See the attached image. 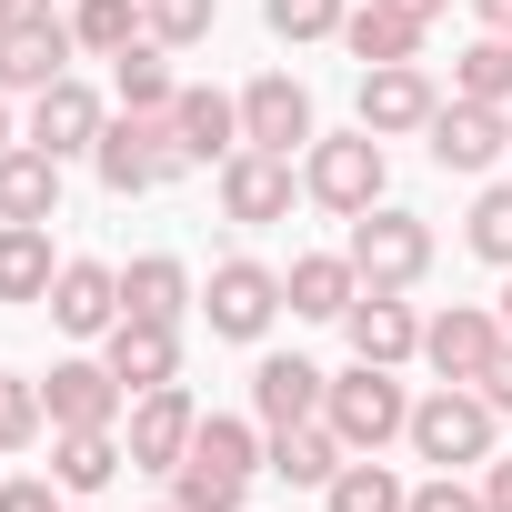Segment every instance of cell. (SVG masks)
Segmentation results:
<instances>
[{
    "instance_id": "52a82bcc",
    "label": "cell",
    "mask_w": 512,
    "mask_h": 512,
    "mask_svg": "<svg viewBox=\"0 0 512 512\" xmlns=\"http://www.w3.org/2000/svg\"><path fill=\"white\" fill-rule=\"evenodd\" d=\"M502 342H512V332H502V312H482V302H452V312L422 322V362H432L442 382H482Z\"/></svg>"
},
{
    "instance_id": "cb8c5ba5",
    "label": "cell",
    "mask_w": 512,
    "mask_h": 512,
    "mask_svg": "<svg viewBox=\"0 0 512 512\" xmlns=\"http://www.w3.org/2000/svg\"><path fill=\"white\" fill-rule=\"evenodd\" d=\"M61 262H51V221H0V302H51Z\"/></svg>"
},
{
    "instance_id": "277c9868",
    "label": "cell",
    "mask_w": 512,
    "mask_h": 512,
    "mask_svg": "<svg viewBox=\"0 0 512 512\" xmlns=\"http://www.w3.org/2000/svg\"><path fill=\"white\" fill-rule=\"evenodd\" d=\"M382 181H392L382 131H332V141H312V151H302V191H312L322 211H342V221H362V211L382 201Z\"/></svg>"
},
{
    "instance_id": "9a60e30c",
    "label": "cell",
    "mask_w": 512,
    "mask_h": 512,
    "mask_svg": "<svg viewBox=\"0 0 512 512\" xmlns=\"http://www.w3.org/2000/svg\"><path fill=\"white\" fill-rule=\"evenodd\" d=\"M221 211H231V221H292V161L241 141V151L221 161Z\"/></svg>"
},
{
    "instance_id": "3957f363",
    "label": "cell",
    "mask_w": 512,
    "mask_h": 512,
    "mask_svg": "<svg viewBox=\"0 0 512 512\" xmlns=\"http://www.w3.org/2000/svg\"><path fill=\"white\" fill-rule=\"evenodd\" d=\"M352 272H362V292H412L422 272H432V221L422 211H392V201H372L362 221H352Z\"/></svg>"
},
{
    "instance_id": "ffe728a7",
    "label": "cell",
    "mask_w": 512,
    "mask_h": 512,
    "mask_svg": "<svg viewBox=\"0 0 512 512\" xmlns=\"http://www.w3.org/2000/svg\"><path fill=\"white\" fill-rule=\"evenodd\" d=\"M342 462H352V442H342L332 422H292V432H272V442H262V472H272V482H292V492H322Z\"/></svg>"
},
{
    "instance_id": "e575fe53",
    "label": "cell",
    "mask_w": 512,
    "mask_h": 512,
    "mask_svg": "<svg viewBox=\"0 0 512 512\" xmlns=\"http://www.w3.org/2000/svg\"><path fill=\"white\" fill-rule=\"evenodd\" d=\"M262 21H272V41H332L352 21V0H262Z\"/></svg>"
},
{
    "instance_id": "4fadbf2b",
    "label": "cell",
    "mask_w": 512,
    "mask_h": 512,
    "mask_svg": "<svg viewBox=\"0 0 512 512\" xmlns=\"http://www.w3.org/2000/svg\"><path fill=\"white\" fill-rule=\"evenodd\" d=\"M432 111H442V91H432L422 61H382V71H362V131L402 141V131H432Z\"/></svg>"
},
{
    "instance_id": "d590c367",
    "label": "cell",
    "mask_w": 512,
    "mask_h": 512,
    "mask_svg": "<svg viewBox=\"0 0 512 512\" xmlns=\"http://www.w3.org/2000/svg\"><path fill=\"white\" fill-rule=\"evenodd\" d=\"M211 21H221V0H151V41H161V51L211 41Z\"/></svg>"
},
{
    "instance_id": "83f0119b",
    "label": "cell",
    "mask_w": 512,
    "mask_h": 512,
    "mask_svg": "<svg viewBox=\"0 0 512 512\" xmlns=\"http://www.w3.org/2000/svg\"><path fill=\"white\" fill-rule=\"evenodd\" d=\"M342 51H352L362 71H382V61H412V51H422V21H402V11H382V0H362V11L342 21Z\"/></svg>"
},
{
    "instance_id": "bcb514c9",
    "label": "cell",
    "mask_w": 512,
    "mask_h": 512,
    "mask_svg": "<svg viewBox=\"0 0 512 512\" xmlns=\"http://www.w3.org/2000/svg\"><path fill=\"white\" fill-rule=\"evenodd\" d=\"M502 332H512V272H502Z\"/></svg>"
},
{
    "instance_id": "7bdbcfd3",
    "label": "cell",
    "mask_w": 512,
    "mask_h": 512,
    "mask_svg": "<svg viewBox=\"0 0 512 512\" xmlns=\"http://www.w3.org/2000/svg\"><path fill=\"white\" fill-rule=\"evenodd\" d=\"M382 11H402V21H422V31H432V21L452 11V0H382Z\"/></svg>"
},
{
    "instance_id": "60d3db41",
    "label": "cell",
    "mask_w": 512,
    "mask_h": 512,
    "mask_svg": "<svg viewBox=\"0 0 512 512\" xmlns=\"http://www.w3.org/2000/svg\"><path fill=\"white\" fill-rule=\"evenodd\" d=\"M482 512H512V452L482 462Z\"/></svg>"
},
{
    "instance_id": "d6a6232c",
    "label": "cell",
    "mask_w": 512,
    "mask_h": 512,
    "mask_svg": "<svg viewBox=\"0 0 512 512\" xmlns=\"http://www.w3.org/2000/svg\"><path fill=\"white\" fill-rule=\"evenodd\" d=\"M241 492H251V472H221V462H181L171 472V502L181 512H241Z\"/></svg>"
},
{
    "instance_id": "30bf717a",
    "label": "cell",
    "mask_w": 512,
    "mask_h": 512,
    "mask_svg": "<svg viewBox=\"0 0 512 512\" xmlns=\"http://www.w3.org/2000/svg\"><path fill=\"white\" fill-rule=\"evenodd\" d=\"M101 362L121 372V392H161V382H181V322L121 312V322L101 332Z\"/></svg>"
},
{
    "instance_id": "603a6c76",
    "label": "cell",
    "mask_w": 512,
    "mask_h": 512,
    "mask_svg": "<svg viewBox=\"0 0 512 512\" xmlns=\"http://www.w3.org/2000/svg\"><path fill=\"white\" fill-rule=\"evenodd\" d=\"M0 221H61V161L41 141L0 151Z\"/></svg>"
},
{
    "instance_id": "484cf974",
    "label": "cell",
    "mask_w": 512,
    "mask_h": 512,
    "mask_svg": "<svg viewBox=\"0 0 512 512\" xmlns=\"http://www.w3.org/2000/svg\"><path fill=\"white\" fill-rule=\"evenodd\" d=\"M322 512H412V482H402L382 452H352V462L322 482Z\"/></svg>"
},
{
    "instance_id": "f6af8a7d",
    "label": "cell",
    "mask_w": 512,
    "mask_h": 512,
    "mask_svg": "<svg viewBox=\"0 0 512 512\" xmlns=\"http://www.w3.org/2000/svg\"><path fill=\"white\" fill-rule=\"evenodd\" d=\"M11 141H21V131H11V91H0V151H11Z\"/></svg>"
},
{
    "instance_id": "7c38bea8",
    "label": "cell",
    "mask_w": 512,
    "mask_h": 512,
    "mask_svg": "<svg viewBox=\"0 0 512 512\" xmlns=\"http://www.w3.org/2000/svg\"><path fill=\"white\" fill-rule=\"evenodd\" d=\"M191 432H201V412H191V392L181 382H161V392H131V472H181V452H191Z\"/></svg>"
},
{
    "instance_id": "4316f807",
    "label": "cell",
    "mask_w": 512,
    "mask_h": 512,
    "mask_svg": "<svg viewBox=\"0 0 512 512\" xmlns=\"http://www.w3.org/2000/svg\"><path fill=\"white\" fill-rule=\"evenodd\" d=\"M121 312H151V322H181V312H191V272L171 262V251H141V262L121 272Z\"/></svg>"
},
{
    "instance_id": "4dcf8cb0",
    "label": "cell",
    "mask_w": 512,
    "mask_h": 512,
    "mask_svg": "<svg viewBox=\"0 0 512 512\" xmlns=\"http://www.w3.org/2000/svg\"><path fill=\"white\" fill-rule=\"evenodd\" d=\"M452 91H462V101H492V111H512V41H502V31H482V41L452 61Z\"/></svg>"
},
{
    "instance_id": "6da1fadb",
    "label": "cell",
    "mask_w": 512,
    "mask_h": 512,
    "mask_svg": "<svg viewBox=\"0 0 512 512\" xmlns=\"http://www.w3.org/2000/svg\"><path fill=\"white\" fill-rule=\"evenodd\" d=\"M91 171H101V191H111V201H131V191L181 181V171H191V151H181L171 111H121V121L91 141Z\"/></svg>"
},
{
    "instance_id": "7dc6e473",
    "label": "cell",
    "mask_w": 512,
    "mask_h": 512,
    "mask_svg": "<svg viewBox=\"0 0 512 512\" xmlns=\"http://www.w3.org/2000/svg\"><path fill=\"white\" fill-rule=\"evenodd\" d=\"M151 512H181V502H151Z\"/></svg>"
},
{
    "instance_id": "7402d4cb",
    "label": "cell",
    "mask_w": 512,
    "mask_h": 512,
    "mask_svg": "<svg viewBox=\"0 0 512 512\" xmlns=\"http://www.w3.org/2000/svg\"><path fill=\"white\" fill-rule=\"evenodd\" d=\"M131 462V442H121V422H101V432H51V482L71 492V502H91V492H111V472Z\"/></svg>"
},
{
    "instance_id": "8992f818",
    "label": "cell",
    "mask_w": 512,
    "mask_h": 512,
    "mask_svg": "<svg viewBox=\"0 0 512 512\" xmlns=\"http://www.w3.org/2000/svg\"><path fill=\"white\" fill-rule=\"evenodd\" d=\"M422 141H432V161H442V171L482 181V171L512 151V111H492V101H462V91H452V101L432 111V131H422Z\"/></svg>"
},
{
    "instance_id": "d4e9b609",
    "label": "cell",
    "mask_w": 512,
    "mask_h": 512,
    "mask_svg": "<svg viewBox=\"0 0 512 512\" xmlns=\"http://www.w3.org/2000/svg\"><path fill=\"white\" fill-rule=\"evenodd\" d=\"M171 131H181L191 171H201V161H231V151H241V101H221V91H181V101H171Z\"/></svg>"
},
{
    "instance_id": "f1b7e54d",
    "label": "cell",
    "mask_w": 512,
    "mask_h": 512,
    "mask_svg": "<svg viewBox=\"0 0 512 512\" xmlns=\"http://www.w3.org/2000/svg\"><path fill=\"white\" fill-rule=\"evenodd\" d=\"M71 41L101 51V61H121L131 41H151V0H81V11H71Z\"/></svg>"
},
{
    "instance_id": "ee69618b",
    "label": "cell",
    "mask_w": 512,
    "mask_h": 512,
    "mask_svg": "<svg viewBox=\"0 0 512 512\" xmlns=\"http://www.w3.org/2000/svg\"><path fill=\"white\" fill-rule=\"evenodd\" d=\"M472 11H482V31H502V41H512V0H472Z\"/></svg>"
},
{
    "instance_id": "5bb4252c",
    "label": "cell",
    "mask_w": 512,
    "mask_h": 512,
    "mask_svg": "<svg viewBox=\"0 0 512 512\" xmlns=\"http://www.w3.org/2000/svg\"><path fill=\"white\" fill-rule=\"evenodd\" d=\"M101 131H111V111L91 101V81H51V91L31 101V131H21V141H41L51 161H81Z\"/></svg>"
},
{
    "instance_id": "d6986e66",
    "label": "cell",
    "mask_w": 512,
    "mask_h": 512,
    "mask_svg": "<svg viewBox=\"0 0 512 512\" xmlns=\"http://www.w3.org/2000/svg\"><path fill=\"white\" fill-rule=\"evenodd\" d=\"M71 21H41V31H11V41H0V91H11V101H41L51 81H71Z\"/></svg>"
},
{
    "instance_id": "ac0fdd59",
    "label": "cell",
    "mask_w": 512,
    "mask_h": 512,
    "mask_svg": "<svg viewBox=\"0 0 512 512\" xmlns=\"http://www.w3.org/2000/svg\"><path fill=\"white\" fill-rule=\"evenodd\" d=\"M342 332H352V362H382V372H402V362L422 352V322H412L402 292H362V302L342 312Z\"/></svg>"
},
{
    "instance_id": "ba28073f",
    "label": "cell",
    "mask_w": 512,
    "mask_h": 512,
    "mask_svg": "<svg viewBox=\"0 0 512 512\" xmlns=\"http://www.w3.org/2000/svg\"><path fill=\"white\" fill-rule=\"evenodd\" d=\"M201 312H211L221 342H262L272 312H282V272H272V262H221L211 292H201Z\"/></svg>"
},
{
    "instance_id": "9c48e42d",
    "label": "cell",
    "mask_w": 512,
    "mask_h": 512,
    "mask_svg": "<svg viewBox=\"0 0 512 512\" xmlns=\"http://www.w3.org/2000/svg\"><path fill=\"white\" fill-rule=\"evenodd\" d=\"M241 141H251V151H282V161L312 151V141H322V131H312V91H302L292 71H262V81L241 91Z\"/></svg>"
},
{
    "instance_id": "b9f144b4",
    "label": "cell",
    "mask_w": 512,
    "mask_h": 512,
    "mask_svg": "<svg viewBox=\"0 0 512 512\" xmlns=\"http://www.w3.org/2000/svg\"><path fill=\"white\" fill-rule=\"evenodd\" d=\"M51 21V0H0V41H11V31H41Z\"/></svg>"
},
{
    "instance_id": "f35d334b",
    "label": "cell",
    "mask_w": 512,
    "mask_h": 512,
    "mask_svg": "<svg viewBox=\"0 0 512 512\" xmlns=\"http://www.w3.org/2000/svg\"><path fill=\"white\" fill-rule=\"evenodd\" d=\"M0 512H61V482L51 472H11L0 482Z\"/></svg>"
},
{
    "instance_id": "8d00e7d4",
    "label": "cell",
    "mask_w": 512,
    "mask_h": 512,
    "mask_svg": "<svg viewBox=\"0 0 512 512\" xmlns=\"http://www.w3.org/2000/svg\"><path fill=\"white\" fill-rule=\"evenodd\" d=\"M41 422H51L41 382H0V452H31V442H41Z\"/></svg>"
},
{
    "instance_id": "ab89813d",
    "label": "cell",
    "mask_w": 512,
    "mask_h": 512,
    "mask_svg": "<svg viewBox=\"0 0 512 512\" xmlns=\"http://www.w3.org/2000/svg\"><path fill=\"white\" fill-rule=\"evenodd\" d=\"M472 392H482V402H492V412H512V342H502V352H492V372H482V382H472Z\"/></svg>"
},
{
    "instance_id": "7a4b0ae2",
    "label": "cell",
    "mask_w": 512,
    "mask_h": 512,
    "mask_svg": "<svg viewBox=\"0 0 512 512\" xmlns=\"http://www.w3.org/2000/svg\"><path fill=\"white\" fill-rule=\"evenodd\" d=\"M492 422H502V412H492L472 382H442V392L412 402V432H402V442H412L432 472H472V462H492Z\"/></svg>"
},
{
    "instance_id": "836d02e7",
    "label": "cell",
    "mask_w": 512,
    "mask_h": 512,
    "mask_svg": "<svg viewBox=\"0 0 512 512\" xmlns=\"http://www.w3.org/2000/svg\"><path fill=\"white\" fill-rule=\"evenodd\" d=\"M492 272H512V181H482V201H472V231H462Z\"/></svg>"
},
{
    "instance_id": "74e56055",
    "label": "cell",
    "mask_w": 512,
    "mask_h": 512,
    "mask_svg": "<svg viewBox=\"0 0 512 512\" xmlns=\"http://www.w3.org/2000/svg\"><path fill=\"white\" fill-rule=\"evenodd\" d=\"M412 512H482V482H462V472H432V482H412Z\"/></svg>"
},
{
    "instance_id": "8fae6325",
    "label": "cell",
    "mask_w": 512,
    "mask_h": 512,
    "mask_svg": "<svg viewBox=\"0 0 512 512\" xmlns=\"http://www.w3.org/2000/svg\"><path fill=\"white\" fill-rule=\"evenodd\" d=\"M41 402H51V432H101V422L131 412V392H121L111 362H51L41 372Z\"/></svg>"
},
{
    "instance_id": "2e32d148",
    "label": "cell",
    "mask_w": 512,
    "mask_h": 512,
    "mask_svg": "<svg viewBox=\"0 0 512 512\" xmlns=\"http://www.w3.org/2000/svg\"><path fill=\"white\" fill-rule=\"evenodd\" d=\"M322 392H332V372H312L302 352H272L262 372H251V412H262V432H292V422H322Z\"/></svg>"
},
{
    "instance_id": "5b68a950",
    "label": "cell",
    "mask_w": 512,
    "mask_h": 512,
    "mask_svg": "<svg viewBox=\"0 0 512 512\" xmlns=\"http://www.w3.org/2000/svg\"><path fill=\"white\" fill-rule=\"evenodd\" d=\"M322 422H332L352 452H382V442H402V432H412V392H402L382 362H352V372L322 392Z\"/></svg>"
},
{
    "instance_id": "1f68e13d",
    "label": "cell",
    "mask_w": 512,
    "mask_h": 512,
    "mask_svg": "<svg viewBox=\"0 0 512 512\" xmlns=\"http://www.w3.org/2000/svg\"><path fill=\"white\" fill-rule=\"evenodd\" d=\"M181 462H221V472H251L262 462V432L251 422H231V412H201V432H191V452Z\"/></svg>"
},
{
    "instance_id": "e0dca14e",
    "label": "cell",
    "mask_w": 512,
    "mask_h": 512,
    "mask_svg": "<svg viewBox=\"0 0 512 512\" xmlns=\"http://www.w3.org/2000/svg\"><path fill=\"white\" fill-rule=\"evenodd\" d=\"M51 322H61L71 342H101V332L121 322V272H111V262H61V282H51Z\"/></svg>"
},
{
    "instance_id": "f546056e",
    "label": "cell",
    "mask_w": 512,
    "mask_h": 512,
    "mask_svg": "<svg viewBox=\"0 0 512 512\" xmlns=\"http://www.w3.org/2000/svg\"><path fill=\"white\" fill-rule=\"evenodd\" d=\"M111 91H121V111H171V101H181L171 51H161V41H131V51L111 61Z\"/></svg>"
},
{
    "instance_id": "44dd1931",
    "label": "cell",
    "mask_w": 512,
    "mask_h": 512,
    "mask_svg": "<svg viewBox=\"0 0 512 512\" xmlns=\"http://www.w3.org/2000/svg\"><path fill=\"white\" fill-rule=\"evenodd\" d=\"M282 302H292L302 322H342V312L362 302V272H352V251H302V262L282 272Z\"/></svg>"
}]
</instances>
